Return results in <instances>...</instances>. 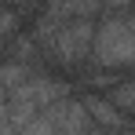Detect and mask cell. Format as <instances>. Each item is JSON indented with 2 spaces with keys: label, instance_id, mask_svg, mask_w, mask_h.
<instances>
[{
  "label": "cell",
  "instance_id": "obj_1",
  "mask_svg": "<svg viewBox=\"0 0 135 135\" xmlns=\"http://www.w3.org/2000/svg\"><path fill=\"white\" fill-rule=\"evenodd\" d=\"M95 59L102 66H135V11H128L99 29Z\"/></svg>",
  "mask_w": 135,
  "mask_h": 135
},
{
  "label": "cell",
  "instance_id": "obj_2",
  "mask_svg": "<svg viewBox=\"0 0 135 135\" xmlns=\"http://www.w3.org/2000/svg\"><path fill=\"white\" fill-rule=\"evenodd\" d=\"M102 0H47L51 18H88Z\"/></svg>",
  "mask_w": 135,
  "mask_h": 135
},
{
  "label": "cell",
  "instance_id": "obj_3",
  "mask_svg": "<svg viewBox=\"0 0 135 135\" xmlns=\"http://www.w3.org/2000/svg\"><path fill=\"white\" fill-rule=\"evenodd\" d=\"M11 29H15V18H11V15H4V11H0V44H4V40H7V33H11Z\"/></svg>",
  "mask_w": 135,
  "mask_h": 135
}]
</instances>
